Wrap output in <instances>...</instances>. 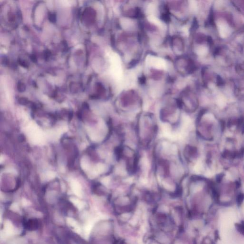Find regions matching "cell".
<instances>
[{"mask_svg":"<svg viewBox=\"0 0 244 244\" xmlns=\"http://www.w3.org/2000/svg\"><path fill=\"white\" fill-rule=\"evenodd\" d=\"M158 118L151 112H141L133 122L138 147L148 150L154 146L159 133Z\"/></svg>","mask_w":244,"mask_h":244,"instance_id":"1","label":"cell"},{"mask_svg":"<svg viewBox=\"0 0 244 244\" xmlns=\"http://www.w3.org/2000/svg\"><path fill=\"white\" fill-rule=\"evenodd\" d=\"M143 101L138 94L133 90L121 93L116 101V109L120 116L134 118L142 112Z\"/></svg>","mask_w":244,"mask_h":244,"instance_id":"2","label":"cell"},{"mask_svg":"<svg viewBox=\"0 0 244 244\" xmlns=\"http://www.w3.org/2000/svg\"><path fill=\"white\" fill-rule=\"evenodd\" d=\"M182 111L177 98L167 101L160 107L158 119L173 129L178 128L182 120Z\"/></svg>","mask_w":244,"mask_h":244,"instance_id":"3","label":"cell"},{"mask_svg":"<svg viewBox=\"0 0 244 244\" xmlns=\"http://www.w3.org/2000/svg\"><path fill=\"white\" fill-rule=\"evenodd\" d=\"M181 157L187 166L196 163L200 155L199 147L191 141L186 143L180 148Z\"/></svg>","mask_w":244,"mask_h":244,"instance_id":"4","label":"cell"},{"mask_svg":"<svg viewBox=\"0 0 244 244\" xmlns=\"http://www.w3.org/2000/svg\"><path fill=\"white\" fill-rule=\"evenodd\" d=\"M171 46L172 49L176 53H181L183 52L184 42L183 39L179 36H173L171 38Z\"/></svg>","mask_w":244,"mask_h":244,"instance_id":"5","label":"cell"},{"mask_svg":"<svg viewBox=\"0 0 244 244\" xmlns=\"http://www.w3.org/2000/svg\"><path fill=\"white\" fill-rule=\"evenodd\" d=\"M219 30L220 35L222 38H226L230 34V29L229 26L225 22H221L219 23Z\"/></svg>","mask_w":244,"mask_h":244,"instance_id":"6","label":"cell"},{"mask_svg":"<svg viewBox=\"0 0 244 244\" xmlns=\"http://www.w3.org/2000/svg\"><path fill=\"white\" fill-rule=\"evenodd\" d=\"M14 228L10 222H6L5 225L4 232L6 236H11L14 234Z\"/></svg>","mask_w":244,"mask_h":244,"instance_id":"7","label":"cell"},{"mask_svg":"<svg viewBox=\"0 0 244 244\" xmlns=\"http://www.w3.org/2000/svg\"><path fill=\"white\" fill-rule=\"evenodd\" d=\"M67 222L71 226H72L76 230L77 232L79 233L80 232V229L79 225L77 224V222L74 220L73 219H71V218H68V219H67Z\"/></svg>","mask_w":244,"mask_h":244,"instance_id":"8","label":"cell"},{"mask_svg":"<svg viewBox=\"0 0 244 244\" xmlns=\"http://www.w3.org/2000/svg\"><path fill=\"white\" fill-rule=\"evenodd\" d=\"M208 49L205 46H200L197 49V53L199 56H204L208 52Z\"/></svg>","mask_w":244,"mask_h":244,"instance_id":"9","label":"cell"},{"mask_svg":"<svg viewBox=\"0 0 244 244\" xmlns=\"http://www.w3.org/2000/svg\"><path fill=\"white\" fill-rule=\"evenodd\" d=\"M217 104L220 107H224L225 105V98L222 96H220L217 99Z\"/></svg>","mask_w":244,"mask_h":244,"instance_id":"10","label":"cell"}]
</instances>
